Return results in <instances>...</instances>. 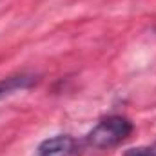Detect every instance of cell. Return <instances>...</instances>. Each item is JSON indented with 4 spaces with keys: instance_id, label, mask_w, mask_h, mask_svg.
<instances>
[{
    "instance_id": "6da1fadb",
    "label": "cell",
    "mask_w": 156,
    "mask_h": 156,
    "mask_svg": "<svg viewBox=\"0 0 156 156\" xmlns=\"http://www.w3.org/2000/svg\"><path fill=\"white\" fill-rule=\"evenodd\" d=\"M134 131L133 122L122 115H111L102 118L89 133H87V144L96 149H111L123 144Z\"/></svg>"
},
{
    "instance_id": "277c9868",
    "label": "cell",
    "mask_w": 156,
    "mask_h": 156,
    "mask_svg": "<svg viewBox=\"0 0 156 156\" xmlns=\"http://www.w3.org/2000/svg\"><path fill=\"white\" fill-rule=\"evenodd\" d=\"M123 156H156V140L151 145H140V147H131L127 149Z\"/></svg>"
},
{
    "instance_id": "3957f363",
    "label": "cell",
    "mask_w": 156,
    "mask_h": 156,
    "mask_svg": "<svg viewBox=\"0 0 156 156\" xmlns=\"http://www.w3.org/2000/svg\"><path fill=\"white\" fill-rule=\"evenodd\" d=\"M37 82H38V78L29 73H16V75L0 78V98L9 96L16 91H26V89L37 85Z\"/></svg>"
},
{
    "instance_id": "7a4b0ae2",
    "label": "cell",
    "mask_w": 156,
    "mask_h": 156,
    "mask_svg": "<svg viewBox=\"0 0 156 156\" xmlns=\"http://www.w3.org/2000/svg\"><path fill=\"white\" fill-rule=\"evenodd\" d=\"M38 156H80V145L71 134H55L38 145Z\"/></svg>"
}]
</instances>
